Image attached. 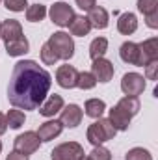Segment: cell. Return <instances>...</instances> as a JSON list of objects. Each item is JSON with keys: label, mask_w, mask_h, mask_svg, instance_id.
<instances>
[{"label": "cell", "mask_w": 158, "mask_h": 160, "mask_svg": "<svg viewBox=\"0 0 158 160\" xmlns=\"http://www.w3.org/2000/svg\"><path fill=\"white\" fill-rule=\"evenodd\" d=\"M84 155H86L84 147L78 142H65V143H60L58 147L52 149L50 158L52 160H78Z\"/></svg>", "instance_id": "cell-4"}, {"label": "cell", "mask_w": 158, "mask_h": 160, "mask_svg": "<svg viewBox=\"0 0 158 160\" xmlns=\"http://www.w3.org/2000/svg\"><path fill=\"white\" fill-rule=\"evenodd\" d=\"M108 121L112 123V127H114L116 130H126L128 125H130V121H132V116H130L128 112H125L119 104H116V106H112V110H110Z\"/></svg>", "instance_id": "cell-14"}, {"label": "cell", "mask_w": 158, "mask_h": 160, "mask_svg": "<svg viewBox=\"0 0 158 160\" xmlns=\"http://www.w3.org/2000/svg\"><path fill=\"white\" fill-rule=\"evenodd\" d=\"M0 24H2V22H0Z\"/></svg>", "instance_id": "cell-39"}, {"label": "cell", "mask_w": 158, "mask_h": 160, "mask_svg": "<svg viewBox=\"0 0 158 160\" xmlns=\"http://www.w3.org/2000/svg\"><path fill=\"white\" fill-rule=\"evenodd\" d=\"M117 104L125 110V112H128L132 118L140 112V106H141V104H140V101H138V97H126V95H125L123 99H119Z\"/></svg>", "instance_id": "cell-25"}, {"label": "cell", "mask_w": 158, "mask_h": 160, "mask_svg": "<svg viewBox=\"0 0 158 160\" xmlns=\"http://www.w3.org/2000/svg\"><path fill=\"white\" fill-rule=\"evenodd\" d=\"M47 17V6L43 4H34L26 8V21L30 22H41Z\"/></svg>", "instance_id": "cell-23"}, {"label": "cell", "mask_w": 158, "mask_h": 160, "mask_svg": "<svg viewBox=\"0 0 158 160\" xmlns=\"http://www.w3.org/2000/svg\"><path fill=\"white\" fill-rule=\"evenodd\" d=\"M108 50V39L106 38H95L89 45V58L97 60V58H104Z\"/></svg>", "instance_id": "cell-22"}, {"label": "cell", "mask_w": 158, "mask_h": 160, "mask_svg": "<svg viewBox=\"0 0 158 160\" xmlns=\"http://www.w3.org/2000/svg\"><path fill=\"white\" fill-rule=\"evenodd\" d=\"M6 160H30V158H28L26 155H22V153H19V151H15V149H13V151L6 157Z\"/></svg>", "instance_id": "cell-35"}, {"label": "cell", "mask_w": 158, "mask_h": 160, "mask_svg": "<svg viewBox=\"0 0 158 160\" xmlns=\"http://www.w3.org/2000/svg\"><path fill=\"white\" fill-rule=\"evenodd\" d=\"M87 158L89 160H112V153H110L106 147L97 145V147H93V151L87 155Z\"/></svg>", "instance_id": "cell-29"}, {"label": "cell", "mask_w": 158, "mask_h": 160, "mask_svg": "<svg viewBox=\"0 0 158 160\" xmlns=\"http://www.w3.org/2000/svg\"><path fill=\"white\" fill-rule=\"evenodd\" d=\"M6 130H7V119H6V114L0 112V136L6 134Z\"/></svg>", "instance_id": "cell-36"}, {"label": "cell", "mask_w": 158, "mask_h": 160, "mask_svg": "<svg viewBox=\"0 0 158 160\" xmlns=\"http://www.w3.org/2000/svg\"><path fill=\"white\" fill-rule=\"evenodd\" d=\"M95 86H97V78L93 77V73H89V71L78 73V84H77V88H80V89H93Z\"/></svg>", "instance_id": "cell-26"}, {"label": "cell", "mask_w": 158, "mask_h": 160, "mask_svg": "<svg viewBox=\"0 0 158 160\" xmlns=\"http://www.w3.org/2000/svg\"><path fill=\"white\" fill-rule=\"evenodd\" d=\"M62 130H63V125H62L60 121L50 119V121H45L43 125H39L37 136H39L41 142H50V140L58 138V136L62 134Z\"/></svg>", "instance_id": "cell-15"}, {"label": "cell", "mask_w": 158, "mask_h": 160, "mask_svg": "<svg viewBox=\"0 0 158 160\" xmlns=\"http://www.w3.org/2000/svg\"><path fill=\"white\" fill-rule=\"evenodd\" d=\"M77 6L84 11H89V9H93L97 6V0H77Z\"/></svg>", "instance_id": "cell-34"}, {"label": "cell", "mask_w": 158, "mask_h": 160, "mask_svg": "<svg viewBox=\"0 0 158 160\" xmlns=\"http://www.w3.org/2000/svg\"><path fill=\"white\" fill-rule=\"evenodd\" d=\"M63 108V97L62 95H48L39 106V114L43 118H54Z\"/></svg>", "instance_id": "cell-12"}, {"label": "cell", "mask_w": 158, "mask_h": 160, "mask_svg": "<svg viewBox=\"0 0 158 160\" xmlns=\"http://www.w3.org/2000/svg\"><path fill=\"white\" fill-rule=\"evenodd\" d=\"M39 145H41V140H39V136H37V132H34V130L19 134L15 138V142H13V149L19 151V153H22V155H26V157L32 155V153H36L39 149Z\"/></svg>", "instance_id": "cell-5"}, {"label": "cell", "mask_w": 158, "mask_h": 160, "mask_svg": "<svg viewBox=\"0 0 158 160\" xmlns=\"http://www.w3.org/2000/svg\"><path fill=\"white\" fill-rule=\"evenodd\" d=\"M60 112H62L60 123H62L63 127H67V128L78 127L80 121H82V116H84V112H82V108H80L78 104H67V106H63Z\"/></svg>", "instance_id": "cell-11"}, {"label": "cell", "mask_w": 158, "mask_h": 160, "mask_svg": "<svg viewBox=\"0 0 158 160\" xmlns=\"http://www.w3.org/2000/svg\"><path fill=\"white\" fill-rule=\"evenodd\" d=\"M116 134H117V130L112 127V123H110V121L99 118L95 123H91V125L87 127L86 138H87V142H89L93 147H97V145H102V143H106V142L114 140V138H116Z\"/></svg>", "instance_id": "cell-2"}, {"label": "cell", "mask_w": 158, "mask_h": 160, "mask_svg": "<svg viewBox=\"0 0 158 160\" xmlns=\"http://www.w3.org/2000/svg\"><path fill=\"white\" fill-rule=\"evenodd\" d=\"M0 153H2V142H0Z\"/></svg>", "instance_id": "cell-38"}, {"label": "cell", "mask_w": 158, "mask_h": 160, "mask_svg": "<svg viewBox=\"0 0 158 160\" xmlns=\"http://www.w3.org/2000/svg\"><path fill=\"white\" fill-rule=\"evenodd\" d=\"M0 2H2V0H0Z\"/></svg>", "instance_id": "cell-40"}, {"label": "cell", "mask_w": 158, "mask_h": 160, "mask_svg": "<svg viewBox=\"0 0 158 160\" xmlns=\"http://www.w3.org/2000/svg\"><path fill=\"white\" fill-rule=\"evenodd\" d=\"M69 32L77 38H84L91 32V22L87 21V17L84 15H75L73 21L69 22Z\"/></svg>", "instance_id": "cell-19"}, {"label": "cell", "mask_w": 158, "mask_h": 160, "mask_svg": "<svg viewBox=\"0 0 158 160\" xmlns=\"http://www.w3.org/2000/svg\"><path fill=\"white\" fill-rule=\"evenodd\" d=\"M21 36H22V26H21L19 21L7 19V21H4L0 24V39L4 41V43H9V41L17 39Z\"/></svg>", "instance_id": "cell-13"}, {"label": "cell", "mask_w": 158, "mask_h": 160, "mask_svg": "<svg viewBox=\"0 0 158 160\" xmlns=\"http://www.w3.org/2000/svg\"><path fill=\"white\" fill-rule=\"evenodd\" d=\"M121 91L126 97H138L145 91V78L140 73H126L121 80Z\"/></svg>", "instance_id": "cell-7"}, {"label": "cell", "mask_w": 158, "mask_h": 160, "mask_svg": "<svg viewBox=\"0 0 158 160\" xmlns=\"http://www.w3.org/2000/svg\"><path fill=\"white\" fill-rule=\"evenodd\" d=\"M48 15H50V21H52L56 26L65 28V26H69V22L73 21L75 11H73V8H71L69 4H65V2H54V4L50 6V9H48Z\"/></svg>", "instance_id": "cell-6"}, {"label": "cell", "mask_w": 158, "mask_h": 160, "mask_svg": "<svg viewBox=\"0 0 158 160\" xmlns=\"http://www.w3.org/2000/svg\"><path fill=\"white\" fill-rule=\"evenodd\" d=\"M138 45H140L143 67H145L147 63L158 60V38H149V39H145L143 43H138Z\"/></svg>", "instance_id": "cell-16"}, {"label": "cell", "mask_w": 158, "mask_h": 160, "mask_svg": "<svg viewBox=\"0 0 158 160\" xmlns=\"http://www.w3.org/2000/svg\"><path fill=\"white\" fill-rule=\"evenodd\" d=\"M78 160H89V158H87V157H82V158H78Z\"/></svg>", "instance_id": "cell-37"}, {"label": "cell", "mask_w": 158, "mask_h": 160, "mask_svg": "<svg viewBox=\"0 0 158 160\" xmlns=\"http://www.w3.org/2000/svg\"><path fill=\"white\" fill-rule=\"evenodd\" d=\"M28 50H30V43H28V39H26L24 36H21V38H17V39L6 43V52H7L9 56H13V58L22 56V54H26Z\"/></svg>", "instance_id": "cell-21"}, {"label": "cell", "mask_w": 158, "mask_h": 160, "mask_svg": "<svg viewBox=\"0 0 158 160\" xmlns=\"http://www.w3.org/2000/svg\"><path fill=\"white\" fill-rule=\"evenodd\" d=\"M6 119H7V127H9V128H21V127L24 125V121H26V116H24L22 110L13 108V110H9V112L6 114Z\"/></svg>", "instance_id": "cell-24"}, {"label": "cell", "mask_w": 158, "mask_h": 160, "mask_svg": "<svg viewBox=\"0 0 158 160\" xmlns=\"http://www.w3.org/2000/svg\"><path fill=\"white\" fill-rule=\"evenodd\" d=\"M48 47L54 50V54L58 56V60H71L75 56V41L73 36L65 34V32H54L48 38Z\"/></svg>", "instance_id": "cell-3"}, {"label": "cell", "mask_w": 158, "mask_h": 160, "mask_svg": "<svg viewBox=\"0 0 158 160\" xmlns=\"http://www.w3.org/2000/svg\"><path fill=\"white\" fill-rule=\"evenodd\" d=\"M56 82L63 89H73L78 84V71L73 65H60L56 71Z\"/></svg>", "instance_id": "cell-10"}, {"label": "cell", "mask_w": 158, "mask_h": 160, "mask_svg": "<svg viewBox=\"0 0 158 160\" xmlns=\"http://www.w3.org/2000/svg\"><path fill=\"white\" fill-rule=\"evenodd\" d=\"M119 56L125 63L128 65H136V67H143L141 63V52H140V45L134 41H125L119 48Z\"/></svg>", "instance_id": "cell-9"}, {"label": "cell", "mask_w": 158, "mask_h": 160, "mask_svg": "<svg viewBox=\"0 0 158 160\" xmlns=\"http://www.w3.org/2000/svg\"><path fill=\"white\" fill-rule=\"evenodd\" d=\"M158 9V0H138V11L143 15H149Z\"/></svg>", "instance_id": "cell-30"}, {"label": "cell", "mask_w": 158, "mask_h": 160, "mask_svg": "<svg viewBox=\"0 0 158 160\" xmlns=\"http://www.w3.org/2000/svg\"><path fill=\"white\" fill-rule=\"evenodd\" d=\"M52 77L34 60H21L13 65L7 86V99L13 108L36 110L47 99Z\"/></svg>", "instance_id": "cell-1"}, {"label": "cell", "mask_w": 158, "mask_h": 160, "mask_svg": "<svg viewBox=\"0 0 158 160\" xmlns=\"http://www.w3.org/2000/svg\"><path fill=\"white\" fill-rule=\"evenodd\" d=\"M125 160H153V155L147 149H143V147H132L126 153Z\"/></svg>", "instance_id": "cell-27"}, {"label": "cell", "mask_w": 158, "mask_h": 160, "mask_svg": "<svg viewBox=\"0 0 158 160\" xmlns=\"http://www.w3.org/2000/svg\"><path fill=\"white\" fill-rule=\"evenodd\" d=\"M87 21L91 22V28H97V30H104L108 24H110V15L104 8L101 6H95L93 9L87 11Z\"/></svg>", "instance_id": "cell-17"}, {"label": "cell", "mask_w": 158, "mask_h": 160, "mask_svg": "<svg viewBox=\"0 0 158 160\" xmlns=\"http://www.w3.org/2000/svg\"><path fill=\"white\" fill-rule=\"evenodd\" d=\"M104 110H106V102L102 99H87L86 104H84V114L87 118H91V119L102 118Z\"/></svg>", "instance_id": "cell-20"}, {"label": "cell", "mask_w": 158, "mask_h": 160, "mask_svg": "<svg viewBox=\"0 0 158 160\" xmlns=\"http://www.w3.org/2000/svg\"><path fill=\"white\" fill-rule=\"evenodd\" d=\"M41 62H43L45 65H54V63L58 62V56H56L54 50L48 47V43H45V45L41 47Z\"/></svg>", "instance_id": "cell-28"}, {"label": "cell", "mask_w": 158, "mask_h": 160, "mask_svg": "<svg viewBox=\"0 0 158 160\" xmlns=\"http://www.w3.org/2000/svg\"><path fill=\"white\" fill-rule=\"evenodd\" d=\"M145 78L147 80H156L158 78V60L145 65Z\"/></svg>", "instance_id": "cell-32"}, {"label": "cell", "mask_w": 158, "mask_h": 160, "mask_svg": "<svg viewBox=\"0 0 158 160\" xmlns=\"http://www.w3.org/2000/svg\"><path fill=\"white\" fill-rule=\"evenodd\" d=\"M4 6H6V9H9V11L21 13V11H24V9L28 8V2H26V0H4Z\"/></svg>", "instance_id": "cell-31"}, {"label": "cell", "mask_w": 158, "mask_h": 160, "mask_svg": "<svg viewBox=\"0 0 158 160\" xmlns=\"http://www.w3.org/2000/svg\"><path fill=\"white\" fill-rule=\"evenodd\" d=\"M145 24H147L151 30H156L158 28V9L153 11V13H149V15H145Z\"/></svg>", "instance_id": "cell-33"}, {"label": "cell", "mask_w": 158, "mask_h": 160, "mask_svg": "<svg viewBox=\"0 0 158 160\" xmlns=\"http://www.w3.org/2000/svg\"><path fill=\"white\" fill-rule=\"evenodd\" d=\"M117 30L123 36H132L138 30V19L134 13H123L117 19Z\"/></svg>", "instance_id": "cell-18"}, {"label": "cell", "mask_w": 158, "mask_h": 160, "mask_svg": "<svg viewBox=\"0 0 158 160\" xmlns=\"http://www.w3.org/2000/svg\"><path fill=\"white\" fill-rule=\"evenodd\" d=\"M91 73L93 77L97 78V82H102V84H108L110 80L114 78V63L106 58H97L93 60V65H91Z\"/></svg>", "instance_id": "cell-8"}]
</instances>
